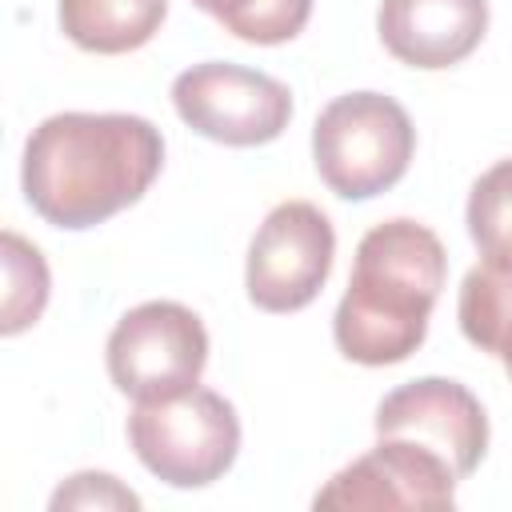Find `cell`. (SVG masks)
Returning a JSON list of instances; mask_svg holds the SVG:
<instances>
[{
  "instance_id": "10",
  "label": "cell",
  "mask_w": 512,
  "mask_h": 512,
  "mask_svg": "<svg viewBox=\"0 0 512 512\" xmlns=\"http://www.w3.org/2000/svg\"><path fill=\"white\" fill-rule=\"evenodd\" d=\"M376 32L408 68H452L488 32V0H380Z\"/></svg>"
},
{
  "instance_id": "7",
  "label": "cell",
  "mask_w": 512,
  "mask_h": 512,
  "mask_svg": "<svg viewBox=\"0 0 512 512\" xmlns=\"http://www.w3.org/2000/svg\"><path fill=\"white\" fill-rule=\"evenodd\" d=\"M336 256L332 220L308 200L276 204L248 244L244 288L260 312H300L308 308Z\"/></svg>"
},
{
  "instance_id": "12",
  "label": "cell",
  "mask_w": 512,
  "mask_h": 512,
  "mask_svg": "<svg viewBox=\"0 0 512 512\" xmlns=\"http://www.w3.org/2000/svg\"><path fill=\"white\" fill-rule=\"evenodd\" d=\"M456 320L468 344L508 360L512 356V268H500L488 260L468 268L456 300Z\"/></svg>"
},
{
  "instance_id": "2",
  "label": "cell",
  "mask_w": 512,
  "mask_h": 512,
  "mask_svg": "<svg viewBox=\"0 0 512 512\" xmlns=\"http://www.w3.org/2000/svg\"><path fill=\"white\" fill-rule=\"evenodd\" d=\"M444 280L448 252L428 224L396 216L368 228L332 316L336 348L364 368L408 360L428 336Z\"/></svg>"
},
{
  "instance_id": "8",
  "label": "cell",
  "mask_w": 512,
  "mask_h": 512,
  "mask_svg": "<svg viewBox=\"0 0 512 512\" xmlns=\"http://www.w3.org/2000/svg\"><path fill=\"white\" fill-rule=\"evenodd\" d=\"M456 468L404 436H380L376 448L340 468L320 492L316 508H452Z\"/></svg>"
},
{
  "instance_id": "11",
  "label": "cell",
  "mask_w": 512,
  "mask_h": 512,
  "mask_svg": "<svg viewBox=\"0 0 512 512\" xmlns=\"http://www.w3.org/2000/svg\"><path fill=\"white\" fill-rule=\"evenodd\" d=\"M168 16V0H60V32L96 56H120L144 48Z\"/></svg>"
},
{
  "instance_id": "16",
  "label": "cell",
  "mask_w": 512,
  "mask_h": 512,
  "mask_svg": "<svg viewBox=\"0 0 512 512\" xmlns=\"http://www.w3.org/2000/svg\"><path fill=\"white\" fill-rule=\"evenodd\" d=\"M48 508H140V496L112 472H76L52 492Z\"/></svg>"
},
{
  "instance_id": "17",
  "label": "cell",
  "mask_w": 512,
  "mask_h": 512,
  "mask_svg": "<svg viewBox=\"0 0 512 512\" xmlns=\"http://www.w3.org/2000/svg\"><path fill=\"white\" fill-rule=\"evenodd\" d=\"M504 368H508V380H512V356H508V360H504Z\"/></svg>"
},
{
  "instance_id": "13",
  "label": "cell",
  "mask_w": 512,
  "mask_h": 512,
  "mask_svg": "<svg viewBox=\"0 0 512 512\" xmlns=\"http://www.w3.org/2000/svg\"><path fill=\"white\" fill-rule=\"evenodd\" d=\"M0 264H4V304H0V332L20 336L32 328L48 304L52 276L36 244H28L20 232L4 228L0 236Z\"/></svg>"
},
{
  "instance_id": "14",
  "label": "cell",
  "mask_w": 512,
  "mask_h": 512,
  "mask_svg": "<svg viewBox=\"0 0 512 512\" xmlns=\"http://www.w3.org/2000/svg\"><path fill=\"white\" fill-rule=\"evenodd\" d=\"M468 236L488 264L512 268V156L492 164L468 192Z\"/></svg>"
},
{
  "instance_id": "6",
  "label": "cell",
  "mask_w": 512,
  "mask_h": 512,
  "mask_svg": "<svg viewBox=\"0 0 512 512\" xmlns=\"http://www.w3.org/2000/svg\"><path fill=\"white\" fill-rule=\"evenodd\" d=\"M176 116L204 140L228 148H256L276 140L292 120V92L268 72L208 60L172 80Z\"/></svg>"
},
{
  "instance_id": "4",
  "label": "cell",
  "mask_w": 512,
  "mask_h": 512,
  "mask_svg": "<svg viewBox=\"0 0 512 512\" xmlns=\"http://www.w3.org/2000/svg\"><path fill=\"white\" fill-rule=\"evenodd\" d=\"M136 460L172 488L220 480L240 452V416L212 388H188L168 400H140L128 416Z\"/></svg>"
},
{
  "instance_id": "1",
  "label": "cell",
  "mask_w": 512,
  "mask_h": 512,
  "mask_svg": "<svg viewBox=\"0 0 512 512\" xmlns=\"http://www.w3.org/2000/svg\"><path fill=\"white\" fill-rule=\"evenodd\" d=\"M164 168V136L132 112H56L24 140L20 184L52 228H96L132 208Z\"/></svg>"
},
{
  "instance_id": "9",
  "label": "cell",
  "mask_w": 512,
  "mask_h": 512,
  "mask_svg": "<svg viewBox=\"0 0 512 512\" xmlns=\"http://www.w3.org/2000/svg\"><path fill=\"white\" fill-rule=\"evenodd\" d=\"M376 436H404L440 452L456 476H472L488 452L484 404L448 376H420L392 388L376 404Z\"/></svg>"
},
{
  "instance_id": "3",
  "label": "cell",
  "mask_w": 512,
  "mask_h": 512,
  "mask_svg": "<svg viewBox=\"0 0 512 512\" xmlns=\"http://www.w3.org/2000/svg\"><path fill=\"white\" fill-rule=\"evenodd\" d=\"M416 152V128L384 92H344L312 124V160L340 200H372L400 184Z\"/></svg>"
},
{
  "instance_id": "5",
  "label": "cell",
  "mask_w": 512,
  "mask_h": 512,
  "mask_svg": "<svg viewBox=\"0 0 512 512\" xmlns=\"http://www.w3.org/2000/svg\"><path fill=\"white\" fill-rule=\"evenodd\" d=\"M104 360L112 384L136 404L168 400L200 384L208 364V332L192 308L176 300H148L116 320Z\"/></svg>"
},
{
  "instance_id": "15",
  "label": "cell",
  "mask_w": 512,
  "mask_h": 512,
  "mask_svg": "<svg viewBox=\"0 0 512 512\" xmlns=\"http://www.w3.org/2000/svg\"><path fill=\"white\" fill-rule=\"evenodd\" d=\"M244 44H284L304 32L312 0H192Z\"/></svg>"
}]
</instances>
